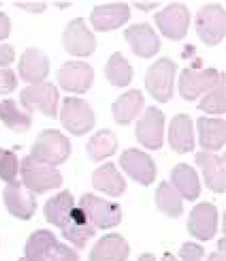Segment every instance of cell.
Masks as SVG:
<instances>
[{"instance_id":"1","label":"cell","mask_w":226,"mask_h":261,"mask_svg":"<svg viewBox=\"0 0 226 261\" xmlns=\"http://www.w3.org/2000/svg\"><path fill=\"white\" fill-rule=\"evenodd\" d=\"M72 152L70 139L59 130H42L31 147V156L40 163L51 166L65 163Z\"/></svg>"},{"instance_id":"2","label":"cell","mask_w":226,"mask_h":261,"mask_svg":"<svg viewBox=\"0 0 226 261\" xmlns=\"http://www.w3.org/2000/svg\"><path fill=\"white\" fill-rule=\"evenodd\" d=\"M22 182L35 193H45L60 187L63 177L53 166L40 163L31 155L25 156L20 165Z\"/></svg>"},{"instance_id":"3","label":"cell","mask_w":226,"mask_h":261,"mask_svg":"<svg viewBox=\"0 0 226 261\" xmlns=\"http://www.w3.org/2000/svg\"><path fill=\"white\" fill-rule=\"evenodd\" d=\"M177 64L166 57H160L147 70L146 89L159 102H166L174 94V80Z\"/></svg>"},{"instance_id":"4","label":"cell","mask_w":226,"mask_h":261,"mask_svg":"<svg viewBox=\"0 0 226 261\" xmlns=\"http://www.w3.org/2000/svg\"><path fill=\"white\" fill-rule=\"evenodd\" d=\"M19 99L29 114L32 115L38 110L48 117L56 118L60 94L53 83L45 82L27 86L21 91Z\"/></svg>"},{"instance_id":"5","label":"cell","mask_w":226,"mask_h":261,"mask_svg":"<svg viewBox=\"0 0 226 261\" xmlns=\"http://www.w3.org/2000/svg\"><path fill=\"white\" fill-rule=\"evenodd\" d=\"M60 120L66 130L74 135H83L95 125V114L89 102L81 98H64Z\"/></svg>"},{"instance_id":"6","label":"cell","mask_w":226,"mask_h":261,"mask_svg":"<svg viewBox=\"0 0 226 261\" xmlns=\"http://www.w3.org/2000/svg\"><path fill=\"white\" fill-rule=\"evenodd\" d=\"M79 205L90 222L100 229L114 228L121 222V206L116 202L103 200L93 193H85Z\"/></svg>"},{"instance_id":"7","label":"cell","mask_w":226,"mask_h":261,"mask_svg":"<svg viewBox=\"0 0 226 261\" xmlns=\"http://www.w3.org/2000/svg\"><path fill=\"white\" fill-rule=\"evenodd\" d=\"M198 37L207 45L219 44L225 35V11L221 5L203 6L195 16Z\"/></svg>"},{"instance_id":"8","label":"cell","mask_w":226,"mask_h":261,"mask_svg":"<svg viewBox=\"0 0 226 261\" xmlns=\"http://www.w3.org/2000/svg\"><path fill=\"white\" fill-rule=\"evenodd\" d=\"M154 19L162 35L170 39L179 40L186 37L191 15L186 5L173 2L156 13Z\"/></svg>"},{"instance_id":"9","label":"cell","mask_w":226,"mask_h":261,"mask_svg":"<svg viewBox=\"0 0 226 261\" xmlns=\"http://www.w3.org/2000/svg\"><path fill=\"white\" fill-rule=\"evenodd\" d=\"M56 78L62 89L82 94L93 85L94 70L86 62L70 60L64 63L57 70Z\"/></svg>"},{"instance_id":"10","label":"cell","mask_w":226,"mask_h":261,"mask_svg":"<svg viewBox=\"0 0 226 261\" xmlns=\"http://www.w3.org/2000/svg\"><path fill=\"white\" fill-rule=\"evenodd\" d=\"M166 116L156 106H149L136 125L137 142L150 150H158L164 144V127Z\"/></svg>"},{"instance_id":"11","label":"cell","mask_w":226,"mask_h":261,"mask_svg":"<svg viewBox=\"0 0 226 261\" xmlns=\"http://www.w3.org/2000/svg\"><path fill=\"white\" fill-rule=\"evenodd\" d=\"M63 44L67 53L76 57H88L97 47V40L82 17L70 21L63 33Z\"/></svg>"},{"instance_id":"12","label":"cell","mask_w":226,"mask_h":261,"mask_svg":"<svg viewBox=\"0 0 226 261\" xmlns=\"http://www.w3.org/2000/svg\"><path fill=\"white\" fill-rule=\"evenodd\" d=\"M120 164L127 174L144 186L153 184L156 179V164L150 155L137 148H129L122 151Z\"/></svg>"},{"instance_id":"13","label":"cell","mask_w":226,"mask_h":261,"mask_svg":"<svg viewBox=\"0 0 226 261\" xmlns=\"http://www.w3.org/2000/svg\"><path fill=\"white\" fill-rule=\"evenodd\" d=\"M4 202L8 212L21 220H29L37 210L36 196L19 180L8 182L4 189Z\"/></svg>"},{"instance_id":"14","label":"cell","mask_w":226,"mask_h":261,"mask_svg":"<svg viewBox=\"0 0 226 261\" xmlns=\"http://www.w3.org/2000/svg\"><path fill=\"white\" fill-rule=\"evenodd\" d=\"M123 36L134 53L143 58H150L158 54L160 39L149 23H137L129 25Z\"/></svg>"},{"instance_id":"15","label":"cell","mask_w":226,"mask_h":261,"mask_svg":"<svg viewBox=\"0 0 226 261\" xmlns=\"http://www.w3.org/2000/svg\"><path fill=\"white\" fill-rule=\"evenodd\" d=\"M218 76L214 68L182 70L179 76V94L187 101H194L214 86Z\"/></svg>"},{"instance_id":"16","label":"cell","mask_w":226,"mask_h":261,"mask_svg":"<svg viewBox=\"0 0 226 261\" xmlns=\"http://www.w3.org/2000/svg\"><path fill=\"white\" fill-rule=\"evenodd\" d=\"M218 213L209 202L197 204L190 213L187 228L192 236L200 241H210L217 231Z\"/></svg>"},{"instance_id":"17","label":"cell","mask_w":226,"mask_h":261,"mask_svg":"<svg viewBox=\"0 0 226 261\" xmlns=\"http://www.w3.org/2000/svg\"><path fill=\"white\" fill-rule=\"evenodd\" d=\"M195 163L201 168L207 188L216 193L225 192V158L224 155L210 151H198Z\"/></svg>"},{"instance_id":"18","label":"cell","mask_w":226,"mask_h":261,"mask_svg":"<svg viewBox=\"0 0 226 261\" xmlns=\"http://www.w3.org/2000/svg\"><path fill=\"white\" fill-rule=\"evenodd\" d=\"M18 71L24 82L39 84L45 80L50 71V60L46 54L40 48L25 49L19 59Z\"/></svg>"},{"instance_id":"19","label":"cell","mask_w":226,"mask_h":261,"mask_svg":"<svg viewBox=\"0 0 226 261\" xmlns=\"http://www.w3.org/2000/svg\"><path fill=\"white\" fill-rule=\"evenodd\" d=\"M129 5L121 2L95 7L90 18L94 29L98 31H109L125 24L129 20Z\"/></svg>"},{"instance_id":"20","label":"cell","mask_w":226,"mask_h":261,"mask_svg":"<svg viewBox=\"0 0 226 261\" xmlns=\"http://www.w3.org/2000/svg\"><path fill=\"white\" fill-rule=\"evenodd\" d=\"M129 246L120 234L111 233L101 237L89 254V261H126Z\"/></svg>"},{"instance_id":"21","label":"cell","mask_w":226,"mask_h":261,"mask_svg":"<svg viewBox=\"0 0 226 261\" xmlns=\"http://www.w3.org/2000/svg\"><path fill=\"white\" fill-rule=\"evenodd\" d=\"M168 142L172 150L183 154L194 149V127L188 114H178L170 122Z\"/></svg>"},{"instance_id":"22","label":"cell","mask_w":226,"mask_h":261,"mask_svg":"<svg viewBox=\"0 0 226 261\" xmlns=\"http://www.w3.org/2000/svg\"><path fill=\"white\" fill-rule=\"evenodd\" d=\"M61 230L63 237L71 241L78 249H83L87 242L96 234L95 228L80 207L73 208L70 222Z\"/></svg>"},{"instance_id":"23","label":"cell","mask_w":226,"mask_h":261,"mask_svg":"<svg viewBox=\"0 0 226 261\" xmlns=\"http://www.w3.org/2000/svg\"><path fill=\"white\" fill-rule=\"evenodd\" d=\"M144 105L145 98L140 90H129L111 105L113 117L120 124H129L140 114Z\"/></svg>"},{"instance_id":"24","label":"cell","mask_w":226,"mask_h":261,"mask_svg":"<svg viewBox=\"0 0 226 261\" xmlns=\"http://www.w3.org/2000/svg\"><path fill=\"white\" fill-rule=\"evenodd\" d=\"M172 184L178 193L189 201L196 200L201 193V184L196 171L186 163H178L170 173Z\"/></svg>"},{"instance_id":"25","label":"cell","mask_w":226,"mask_h":261,"mask_svg":"<svg viewBox=\"0 0 226 261\" xmlns=\"http://www.w3.org/2000/svg\"><path fill=\"white\" fill-rule=\"evenodd\" d=\"M200 146L210 151L220 150L225 143V121L200 117L196 120Z\"/></svg>"},{"instance_id":"26","label":"cell","mask_w":226,"mask_h":261,"mask_svg":"<svg viewBox=\"0 0 226 261\" xmlns=\"http://www.w3.org/2000/svg\"><path fill=\"white\" fill-rule=\"evenodd\" d=\"M73 208V196L71 192L65 190L46 201L44 207V214L49 223L63 229L70 222L71 212Z\"/></svg>"},{"instance_id":"27","label":"cell","mask_w":226,"mask_h":261,"mask_svg":"<svg viewBox=\"0 0 226 261\" xmlns=\"http://www.w3.org/2000/svg\"><path fill=\"white\" fill-rule=\"evenodd\" d=\"M92 182L95 190L117 197L125 192V179L112 163H107L93 172Z\"/></svg>"},{"instance_id":"28","label":"cell","mask_w":226,"mask_h":261,"mask_svg":"<svg viewBox=\"0 0 226 261\" xmlns=\"http://www.w3.org/2000/svg\"><path fill=\"white\" fill-rule=\"evenodd\" d=\"M118 146L117 137L112 130L102 129L90 138L86 144V151L91 159L99 162L114 154Z\"/></svg>"},{"instance_id":"29","label":"cell","mask_w":226,"mask_h":261,"mask_svg":"<svg viewBox=\"0 0 226 261\" xmlns=\"http://www.w3.org/2000/svg\"><path fill=\"white\" fill-rule=\"evenodd\" d=\"M58 243L56 237L46 229H40L29 237L25 245V257L30 261H47L52 249Z\"/></svg>"},{"instance_id":"30","label":"cell","mask_w":226,"mask_h":261,"mask_svg":"<svg viewBox=\"0 0 226 261\" xmlns=\"http://www.w3.org/2000/svg\"><path fill=\"white\" fill-rule=\"evenodd\" d=\"M0 120L16 133H24L32 124V115L20 110L13 99H6L0 102Z\"/></svg>"},{"instance_id":"31","label":"cell","mask_w":226,"mask_h":261,"mask_svg":"<svg viewBox=\"0 0 226 261\" xmlns=\"http://www.w3.org/2000/svg\"><path fill=\"white\" fill-rule=\"evenodd\" d=\"M105 75L112 86L123 87L131 82L133 69L122 54L115 52L107 61Z\"/></svg>"},{"instance_id":"32","label":"cell","mask_w":226,"mask_h":261,"mask_svg":"<svg viewBox=\"0 0 226 261\" xmlns=\"http://www.w3.org/2000/svg\"><path fill=\"white\" fill-rule=\"evenodd\" d=\"M156 203L161 212L173 218H178L183 212L181 196L167 181L158 184L156 191Z\"/></svg>"},{"instance_id":"33","label":"cell","mask_w":226,"mask_h":261,"mask_svg":"<svg viewBox=\"0 0 226 261\" xmlns=\"http://www.w3.org/2000/svg\"><path fill=\"white\" fill-rule=\"evenodd\" d=\"M198 105L199 110L207 114H221L225 113V73H218L214 86Z\"/></svg>"},{"instance_id":"34","label":"cell","mask_w":226,"mask_h":261,"mask_svg":"<svg viewBox=\"0 0 226 261\" xmlns=\"http://www.w3.org/2000/svg\"><path fill=\"white\" fill-rule=\"evenodd\" d=\"M18 171V160L11 151L0 148V179L5 181H13Z\"/></svg>"},{"instance_id":"35","label":"cell","mask_w":226,"mask_h":261,"mask_svg":"<svg viewBox=\"0 0 226 261\" xmlns=\"http://www.w3.org/2000/svg\"><path fill=\"white\" fill-rule=\"evenodd\" d=\"M179 256L184 261H205V249L194 242H186L182 245Z\"/></svg>"},{"instance_id":"36","label":"cell","mask_w":226,"mask_h":261,"mask_svg":"<svg viewBox=\"0 0 226 261\" xmlns=\"http://www.w3.org/2000/svg\"><path fill=\"white\" fill-rule=\"evenodd\" d=\"M48 259L50 261H81L73 249L60 242L52 249Z\"/></svg>"},{"instance_id":"37","label":"cell","mask_w":226,"mask_h":261,"mask_svg":"<svg viewBox=\"0 0 226 261\" xmlns=\"http://www.w3.org/2000/svg\"><path fill=\"white\" fill-rule=\"evenodd\" d=\"M17 78L10 68L0 67V94H8L16 89Z\"/></svg>"},{"instance_id":"38","label":"cell","mask_w":226,"mask_h":261,"mask_svg":"<svg viewBox=\"0 0 226 261\" xmlns=\"http://www.w3.org/2000/svg\"><path fill=\"white\" fill-rule=\"evenodd\" d=\"M15 49L9 44L0 45V67H5L12 64L15 60Z\"/></svg>"},{"instance_id":"39","label":"cell","mask_w":226,"mask_h":261,"mask_svg":"<svg viewBox=\"0 0 226 261\" xmlns=\"http://www.w3.org/2000/svg\"><path fill=\"white\" fill-rule=\"evenodd\" d=\"M11 30V21L5 12H0V40L8 38Z\"/></svg>"},{"instance_id":"40","label":"cell","mask_w":226,"mask_h":261,"mask_svg":"<svg viewBox=\"0 0 226 261\" xmlns=\"http://www.w3.org/2000/svg\"><path fill=\"white\" fill-rule=\"evenodd\" d=\"M15 5L34 13L42 12L46 8V4L45 2H33V3L31 2H17V3H15Z\"/></svg>"},{"instance_id":"41","label":"cell","mask_w":226,"mask_h":261,"mask_svg":"<svg viewBox=\"0 0 226 261\" xmlns=\"http://www.w3.org/2000/svg\"><path fill=\"white\" fill-rule=\"evenodd\" d=\"M133 5L139 9L148 11L150 9L158 7V5H160V3L159 2H135Z\"/></svg>"},{"instance_id":"42","label":"cell","mask_w":226,"mask_h":261,"mask_svg":"<svg viewBox=\"0 0 226 261\" xmlns=\"http://www.w3.org/2000/svg\"><path fill=\"white\" fill-rule=\"evenodd\" d=\"M205 261H225V256L223 253H212Z\"/></svg>"},{"instance_id":"43","label":"cell","mask_w":226,"mask_h":261,"mask_svg":"<svg viewBox=\"0 0 226 261\" xmlns=\"http://www.w3.org/2000/svg\"><path fill=\"white\" fill-rule=\"evenodd\" d=\"M137 261H156V257L152 254H143L138 257Z\"/></svg>"},{"instance_id":"44","label":"cell","mask_w":226,"mask_h":261,"mask_svg":"<svg viewBox=\"0 0 226 261\" xmlns=\"http://www.w3.org/2000/svg\"><path fill=\"white\" fill-rule=\"evenodd\" d=\"M161 261H178L173 255L170 252H166L163 256Z\"/></svg>"},{"instance_id":"45","label":"cell","mask_w":226,"mask_h":261,"mask_svg":"<svg viewBox=\"0 0 226 261\" xmlns=\"http://www.w3.org/2000/svg\"><path fill=\"white\" fill-rule=\"evenodd\" d=\"M18 261H30V260H29V259H27V258H26V257H21V258H19V259H18Z\"/></svg>"},{"instance_id":"46","label":"cell","mask_w":226,"mask_h":261,"mask_svg":"<svg viewBox=\"0 0 226 261\" xmlns=\"http://www.w3.org/2000/svg\"><path fill=\"white\" fill-rule=\"evenodd\" d=\"M0 5H1V3H0Z\"/></svg>"}]
</instances>
